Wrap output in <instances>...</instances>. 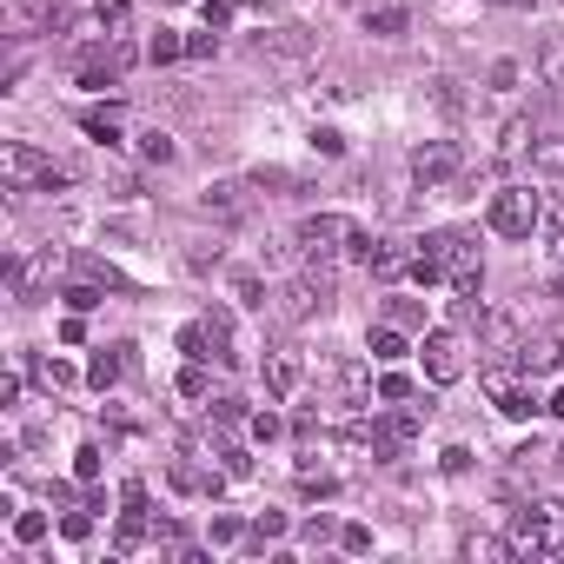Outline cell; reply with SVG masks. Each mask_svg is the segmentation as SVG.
<instances>
[{"mask_svg": "<svg viewBox=\"0 0 564 564\" xmlns=\"http://www.w3.org/2000/svg\"><path fill=\"white\" fill-rule=\"evenodd\" d=\"M478 352H485V366H491V359H518L524 339H518V326H511L505 313H485V319H478Z\"/></svg>", "mask_w": 564, "mask_h": 564, "instance_id": "obj_12", "label": "cell"}, {"mask_svg": "<svg viewBox=\"0 0 564 564\" xmlns=\"http://www.w3.org/2000/svg\"><path fill=\"white\" fill-rule=\"evenodd\" d=\"M140 153H147V160H153V166H166V160H173V140H166V133H160V127H153V133H147V140H140Z\"/></svg>", "mask_w": 564, "mask_h": 564, "instance_id": "obj_35", "label": "cell"}, {"mask_svg": "<svg viewBox=\"0 0 564 564\" xmlns=\"http://www.w3.org/2000/svg\"><path fill=\"white\" fill-rule=\"evenodd\" d=\"M544 412H557V419H564V386H557V392H551V405H544Z\"/></svg>", "mask_w": 564, "mask_h": 564, "instance_id": "obj_46", "label": "cell"}, {"mask_svg": "<svg viewBox=\"0 0 564 564\" xmlns=\"http://www.w3.org/2000/svg\"><path fill=\"white\" fill-rule=\"evenodd\" d=\"M405 352H412V346H405V326H379V333H372V359H379V366H399Z\"/></svg>", "mask_w": 564, "mask_h": 564, "instance_id": "obj_20", "label": "cell"}, {"mask_svg": "<svg viewBox=\"0 0 564 564\" xmlns=\"http://www.w3.org/2000/svg\"><path fill=\"white\" fill-rule=\"evenodd\" d=\"M465 557H491V564H498V557H518V538H498V531H471V538H465Z\"/></svg>", "mask_w": 564, "mask_h": 564, "instance_id": "obj_19", "label": "cell"}, {"mask_svg": "<svg viewBox=\"0 0 564 564\" xmlns=\"http://www.w3.org/2000/svg\"><path fill=\"white\" fill-rule=\"evenodd\" d=\"M120 505H127V511H147V485H140V478H127V485H120Z\"/></svg>", "mask_w": 564, "mask_h": 564, "instance_id": "obj_40", "label": "cell"}, {"mask_svg": "<svg viewBox=\"0 0 564 564\" xmlns=\"http://www.w3.org/2000/svg\"><path fill=\"white\" fill-rule=\"evenodd\" d=\"M379 399H386V405L412 399V379H405V372H386V379H379Z\"/></svg>", "mask_w": 564, "mask_h": 564, "instance_id": "obj_36", "label": "cell"}, {"mask_svg": "<svg viewBox=\"0 0 564 564\" xmlns=\"http://www.w3.org/2000/svg\"><path fill=\"white\" fill-rule=\"evenodd\" d=\"M206 392H213V379H206V359H186V372H180V399H193V405H199Z\"/></svg>", "mask_w": 564, "mask_h": 564, "instance_id": "obj_25", "label": "cell"}, {"mask_svg": "<svg viewBox=\"0 0 564 564\" xmlns=\"http://www.w3.org/2000/svg\"><path fill=\"white\" fill-rule=\"evenodd\" d=\"M419 359H425V379H432V386H458V379H465V333H452V326L425 333Z\"/></svg>", "mask_w": 564, "mask_h": 564, "instance_id": "obj_8", "label": "cell"}, {"mask_svg": "<svg viewBox=\"0 0 564 564\" xmlns=\"http://www.w3.org/2000/svg\"><path fill=\"white\" fill-rule=\"evenodd\" d=\"M438 465H445V471H465V465H471V452H465V445H445V458H438Z\"/></svg>", "mask_w": 564, "mask_h": 564, "instance_id": "obj_45", "label": "cell"}, {"mask_svg": "<svg viewBox=\"0 0 564 564\" xmlns=\"http://www.w3.org/2000/svg\"><path fill=\"white\" fill-rule=\"evenodd\" d=\"M127 8H133V0H94V14H100L107 28H120V21H127Z\"/></svg>", "mask_w": 564, "mask_h": 564, "instance_id": "obj_38", "label": "cell"}, {"mask_svg": "<svg viewBox=\"0 0 564 564\" xmlns=\"http://www.w3.org/2000/svg\"><path fill=\"white\" fill-rule=\"evenodd\" d=\"M127 67H133V47H127V41H107V47H94V54L74 61V80H80V87H107V80H120Z\"/></svg>", "mask_w": 564, "mask_h": 564, "instance_id": "obj_9", "label": "cell"}, {"mask_svg": "<svg viewBox=\"0 0 564 564\" xmlns=\"http://www.w3.org/2000/svg\"><path fill=\"white\" fill-rule=\"evenodd\" d=\"M147 538V511H120V531H113V557H133Z\"/></svg>", "mask_w": 564, "mask_h": 564, "instance_id": "obj_21", "label": "cell"}, {"mask_svg": "<svg viewBox=\"0 0 564 564\" xmlns=\"http://www.w3.org/2000/svg\"><path fill=\"white\" fill-rule=\"evenodd\" d=\"M538 232H564V186H551V199L538 213Z\"/></svg>", "mask_w": 564, "mask_h": 564, "instance_id": "obj_30", "label": "cell"}, {"mask_svg": "<svg viewBox=\"0 0 564 564\" xmlns=\"http://www.w3.org/2000/svg\"><path fill=\"white\" fill-rule=\"evenodd\" d=\"M213 47H219V34H193V41H186V54H193V61H206Z\"/></svg>", "mask_w": 564, "mask_h": 564, "instance_id": "obj_43", "label": "cell"}, {"mask_svg": "<svg viewBox=\"0 0 564 564\" xmlns=\"http://www.w3.org/2000/svg\"><path fill=\"white\" fill-rule=\"evenodd\" d=\"M173 485H180V491H199V498H219L226 471H206V465H193V458H173Z\"/></svg>", "mask_w": 564, "mask_h": 564, "instance_id": "obj_15", "label": "cell"}, {"mask_svg": "<svg viewBox=\"0 0 564 564\" xmlns=\"http://www.w3.org/2000/svg\"><path fill=\"white\" fill-rule=\"evenodd\" d=\"M219 471L226 478H252V452L246 445H219Z\"/></svg>", "mask_w": 564, "mask_h": 564, "instance_id": "obj_28", "label": "cell"}, {"mask_svg": "<svg viewBox=\"0 0 564 564\" xmlns=\"http://www.w3.org/2000/svg\"><path fill=\"white\" fill-rule=\"evenodd\" d=\"M412 180H419V186H445V180H458V147H452V140H425V147H412Z\"/></svg>", "mask_w": 564, "mask_h": 564, "instance_id": "obj_10", "label": "cell"}, {"mask_svg": "<svg viewBox=\"0 0 564 564\" xmlns=\"http://www.w3.org/2000/svg\"><path fill=\"white\" fill-rule=\"evenodd\" d=\"M0 180H8V193H54V186H67V173L41 153V147H28V140H8L0 147Z\"/></svg>", "mask_w": 564, "mask_h": 564, "instance_id": "obj_3", "label": "cell"}, {"mask_svg": "<svg viewBox=\"0 0 564 564\" xmlns=\"http://www.w3.org/2000/svg\"><path fill=\"white\" fill-rule=\"evenodd\" d=\"M120 372H127V346H100L94 366H87V386L107 392V386H120Z\"/></svg>", "mask_w": 564, "mask_h": 564, "instance_id": "obj_18", "label": "cell"}, {"mask_svg": "<svg viewBox=\"0 0 564 564\" xmlns=\"http://www.w3.org/2000/svg\"><path fill=\"white\" fill-rule=\"evenodd\" d=\"M180 54H186V41H180V34H153V47H147V61H160V67H166V61H180Z\"/></svg>", "mask_w": 564, "mask_h": 564, "instance_id": "obj_32", "label": "cell"}, {"mask_svg": "<svg viewBox=\"0 0 564 564\" xmlns=\"http://www.w3.org/2000/svg\"><path fill=\"white\" fill-rule=\"evenodd\" d=\"M359 239H366V232H359L346 213H313V219L300 226V246H306V259H313V265H333L339 252H352V259H359Z\"/></svg>", "mask_w": 564, "mask_h": 564, "instance_id": "obj_4", "label": "cell"}, {"mask_svg": "<svg viewBox=\"0 0 564 564\" xmlns=\"http://www.w3.org/2000/svg\"><path fill=\"white\" fill-rule=\"evenodd\" d=\"M538 213H544V193H531V186H498L491 193V232L498 239H531Z\"/></svg>", "mask_w": 564, "mask_h": 564, "instance_id": "obj_6", "label": "cell"}, {"mask_svg": "<svg viewBox=\"0 0 564 564\" xmlns=\"http://www.w3.org/2000/svg\"><path fill=\"white\" fill-rule=\"evenodd\" d=\"M232 8H239V0H199V14H206V28H213V34L232 21Z\"/></svg>", "mask_w": 564, "mask_h": 564, "instance_id": "obj_37", "label": "cell"}, {"mask_svg": "<svg viewBox=\"0 0 564 564\" xmlns=\"http://www.w3.org/2000/svg\"><path fill=\"white\" fill-rule=\"evenodd\" d=\"M61 531H67V538H87V531H94V518H87V511H67V518H61Z\"/></svg>", "mask_w": 564, "mask_h": 564, "instance_id": "obj_42", "label": "cell"}, {"mask_svg": "<svg viewBox=\"0 0 564 564\" xmlns=\"http://www.w3.org/2000/svg\"><path fill=\"white\" fill-rule=\"evenodd\" d=\"M67 306H74V313H94V306H100V279H94V272L67 286Z\"/></svg>", "mask_w": 564, "mask_h": 564, "instance_id": "obj_27", "label": "cell"}, {"mask_svg": "<svg viewBox=\"0 0 564 564\" xmlns=\"http://www.w3.org/2000/svg\"><path fill=\"white\" fill-rule=\"evenodd\" d=\"M359 259H366L372 279H405L412 272V252L399 239H359Z\"/></svg>", "mask_w": 564, "mask_h": 564, "instance_id": "obj_11", "label": "cell"}, {"mask_svg": "<svg viewBox=\"0 0 564 564\" xmlns=\"http://www.w3.org/2000/svg\"><path fill=\"white\" fill-rule=\"evenodd\" d=\"M538 74H544V87H557V94H564V41H544Z\"/></svg>", "mask_w": 564, "mask_h": 564, "instance_id": "obj_26", "label": "cell"}, {"mask_svg": "<svg viewBox=\"0 0 564 564\" xmlns=\"http://www.w3.org/2000/svg\"><path fill=\"white\" fill-rule=\"evenodd\" d=\"M313 147H319V153H326V160H339V153H346V140H339V133H333V127H319V133H313Z\"/></svg>", "mask_w": 564, "mask_h": 564, "instance_id": "obj_39", "label": "cell"}, {"mask_svg": "<svg viewBox=\"0 0 564 564\" xmlns=\"http://www.w3.org/2000/svg\"><path fill=\"white\" fill-rule=\"evenodd\" d=\"M511 538H518V551L564 557V505H557V498H524V505L511 511Z\"/></svg>", "mask_w": 564, "mask_h": 564, "instance_id": "obj_2", "label": "cell"}, {"mask_svg": "<svg viewBox=\"0 0 564 564\" xmlns=\"http://www.w3.org/2000/svg\"><path fill=\"white\" fill-rule=\"evenodd\" d=\"M14 538H21V544H41V538H47V511H21V518H14Z\"/></svg>", "mask_w": 564, "mask_h": 564, "instance_id": "obj_29", "label": "cell"}, {"mask_svg": "<svg viewBox=\"0 0 564 564\" xmlns=\"http://www.w3.org/2000/svg\"><path fill=\"white\" fill-rule=\"evenodd\" d=\"M80 127H87L100 147H113V140H120V113H113V107H87V113H80Z\"/></svg>", "mask_w": 564, "mask_h": 564, "instance_id": "obj_23", "label": "cell"}, {"mask_svg": "<svg viewBox=\"0 0 564 564\" xmlns=\"http://www.w3.org/2000/svg\"><path fill=\"white\" fill-rule=\"evenodd\" d=\"M252 438H279V419L272 412H252Z\"/></svg>", "mask_w": 564, "mask_h": 564, "instance_id": "obj_44", "label": "cell"}, {"mask_svg": "<svg viewBox=\"0 0 564 564\" xmlns=\"http://www.w3.org/2000/svg\"><path fill=\"white\" fill-rule=\"evenodd\" d=\"M531 173H544L551 186H564V133H544V140H531Z\"/></svg>", "mask_w": 564, "mask_h": 564, "instance_id": "obj_16", "label": "cell"}, {"mask_svg": "<svg viewBox=\"0 0 564 564\" xmlns=\"http://www.w3.org/2000/svg\"><path fill=\"white\" fill-rule=\"evenodd\" d=\"M180 352L186 359H213V366H239V339H232V319L226 313H206L180 333Z\"/></svg>", "mask_w": 564, "mask_h": 564, "instance_id": "obj_7", "label": "cell"}, {"mask_svg": "<svg viewBox=\"0 0 564 564\" xmlns=\"http://www.w3.org/2000/svg\"><path fill=\"white\" fill-rule=\"evenodd\" d=\"M300 379H306L300 352H286V346H272V352H265V392H272V399H293Z\"/></svg>", "mask_w": 564, "mask_h": 564, "instance_id": "obj_13", "label": "cell"}, {"mask_svg": "<svg viewBox=\"0 0 564 564\" xmlns=\"http://www.w3.org/2000/svg\"><path fill=\"white\" fill-rule=\"evenodd\" d=\"M405 21H412V14L399 8V0H386V8H366V28H372V34H386V41H392V34H405Z\"/></svg>", "mask_w": 564, "mask_h": 564, "instance_id": "obj_22", "label": "cell"}, {"mask_svg": "<svg viewBox=\"0 0 564 564\" xmlns=\"http://www.w3.org/2000/svg\"><path fill=\"white\" fill-rule=\"evenodd\" d=\"M339 544H346V551H372V531H366V524H346Z\"/></svg>", "mask_w": 564, "mask_h": 564, "instance_id": "obj_41", "label": "cell"}, {"mask_svg": "<svg viewBox=\"0 0 564 564\" xmlns=\"http://www.w3.org/2000/svg\"><path fill=\"white\" fill-rule=\"evenodd\" d=\"M524 140H531V120H511V127H505V147H498V160H518V153H524Z\"/></svg>", "mask_w": 564, "mask_h": 564, "instance_id": "obj_33", "label": "cell"}, {"mask_svg": "<svg viewBox=\"0 0 564 564\" xmlns=\"http://www.w3.org/2000/svg\"><path fill=\"white\" fill-rule=\"evenodd\" d=\"M557 359H564V339H551V333H544V339H524V352H518V366H524L531 379H544Z\"/></svg>", "mask_w": 564, "mask_h": 564, "instance_id": "obj_17", "label": "cell"}, {"mask_svg": "<svg viewBox=\"0 0 564 564\" xmlns=\"http://www.w3.org/2000/svg\"><path fill=\"white\" fill-rule=\"evenodd\" d=\"M34 386L67 392V386H74V366H67V359H34Z\"/></svg>", "mask_w": 564, "mask_h": 564, "instance_id": "obj_24", "label": "cell"}, {"mask_svg": "<svg viewBox=\"0 0 564 564\" xmlns=\"http://www.w3.org/2000/svg\"><path fill=\"white\" fill-rule=\"evenodd\" d=\"M272 538H286V511H265V518H252V544H272Z\"/></svg>", "mask_w": 564, "mask_h": 564, "instance_id": "obj_31", "label": "cell"}, {"mask_svg": "<svg viewBox=\"0 0 564 564\" xmlns=\"http://www.w3.org/2000/svg\"><path fill=\"white\" fill-rule=\"evenodd\" d=\"M412 279H419V286H452L458 300H478V286H485L478 232H465V226L432 232V239H425V252H412Z\"/></svg>", "mask_w": 564, "mask_h": 564, "instance_id": "obj_1", "label": "cell"}, {"mask_svg": "<svg viewBox=\"0 0 564 564\" xmlns=\"http://www.w3.org/2000/svg\"><path fill=\"white\" fill-rule=\"evenodd\" d=\"M47 279H54V252L21 259V265H14V300H21V306H34V300L47 293Z\"/></svg>", "mask_w": 564, "mask_h": 564, "instance_id": "obj_14", "label": "cell"}, {"mask_svg": "<svg viewBox=\"0 0 564 564\" xmlns=\"http://www.w3.org/2000/svg\"><path fill=\"white\" fill-rule=\"evenodd\" d=\"M485 392H491V405H498L505 419H531V412H538V386H531V372H524L518 359H491V366H485Z\"/></svg>", "mask_w": 564, "mask_h": 564, "instance_id": "obj_5", "label": "cell"}, {"mask_svg": "<svg viewBox=\"0 0 564 564\" xmlns=\"http://www.w3.org/2000/svg\"><path fill=\"white\" fill-rule=\"evenodd\" d=\"M74 478H80V485L100 478V445H80V452H74Z\"/></svg>", "mask_w": 564, "mask_h": 564, "instance_id": "obj_34", "label": "cell"}]
</instances>
